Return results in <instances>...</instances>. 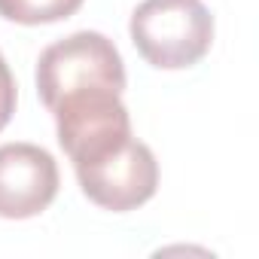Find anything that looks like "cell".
Masks as SVG:
<instances>
[{"label": "cell", "instance_id": "obj_6", "mask_svg": "<svg viewBox=\"0 0 259 259\" xmlns=\"http://www.w3.org/2000/svg\"><path fill=\"white\" fill-rule=\"evenodd\" d=\"M85 0H0V16L16 25H49L70 19Z\"/></svg>", "mask_w": 259, "mask_h": 259}, {"label": "cell", "instance_id": "obj_1", "mask_svg": "<svg viewBox=\"0 0 259 259\" xmlns=\"http://www.w3.org/2000/svg\"><path fill=\"white\" fill-rule=\"evenodd\" d=\"M122 89H125L122 55L113 46V40H107L98 31H76L40 52L37 92L49 110L76 95H92V92L122 95Z\"/></svg>", "mask_w": 259, "mask_h": 259}, {"label": "cell", "instance_id": "obj_4", "mask_svg": "<svg viewBox=\"0 0 259 259\" xmlns=\"http://www.w3.org/2000/svg\"><path fill=\"white\" fill-rule=\"evenodd\" d=\"M58 144L73 165L92 162L132 138L128 107L116 92H92L61 101L55 110Z\"/></svg>", "mask_w": 259, "mask_h": 259}, {"label": "cell", "instance_id": "obj_2", "mask_svg": "<svg viewBox=\"0 0 259 259\" xmlns=\"http://www.w3.org/2000/svg\"><path fill=\"white\" fill-rule=\"evenodd\" d=\"M128 34L147 64L183 70L210 52L213 16L201 0H144L132 13Z\"/></svg>", "mask_w": 259, "mask_h": 259}, {"label": "cell", "instance_id": "obj_3", "mask_svg": "<svg viewBox=\"0 0 259 259\" xmlns=\"http://www.w3.org/2000/svg\"><path fill=\"white\" fill-rule=\"evenodd\" d=\"M73 171L85 198L113 213L147 204L159 189V162L153 150L138 138H128L92 162L73 165Z\"/></svg>", "mask_w": 259, "mask_h": 259}, {"label": "cell", "instance_id": "obj_7", "mask_svg": "<svg viewBox=\"0 0 259 259\" xmlns=\"http://www.w3.org/2000/svg\"><path fill=\"white\" fill-rule=\"evenodd\" d=\"M13 113H16V79H13V70L4 52H0V132L10 125Z\"/></svg>", "mask_w": 259, "mask_h": 259}, {"label": "cell", "instance_id": "obj_5", "mask_svg": "<svg viewBox=\"0 0 259 259\" xmlns=\"http://www.w3.org/2000/svg\"><path fill=\"white\" fill-rule=\"evenodd\" d=\"M61 174L49 150L37 144L0 147V217L31 220L40 217L58 195Z\"/></svg>", "mask_w": 259, "mask_h": 259}]
</instances>
